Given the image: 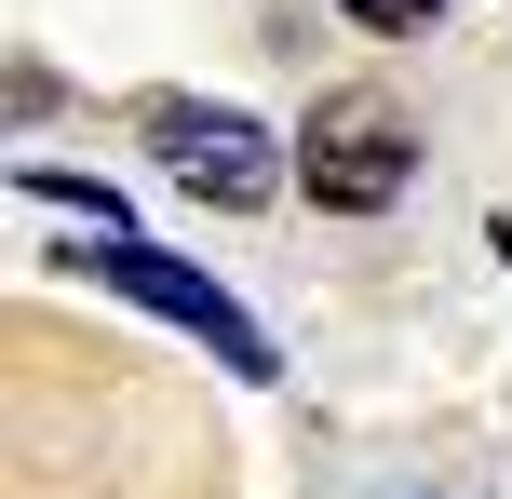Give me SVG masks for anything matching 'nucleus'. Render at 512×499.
Here are the masks:
<instances>
[{
  "label": "nucleus",
  "instance_id": "20e7f679",
  "mask_svg": "<svg viewBox=\"0 0 512 499\" xmlns=\"http://www.w3.org/2000/svg\"><path fill=\"white\" fill-rule=\"evenodd\" d=\"M445 0H351V27H378V41H405V27H432Z\"/></svg>",
  "mask_w": 512,
  "mask_h": 499
},
{
  "label": "nucleus",
  "instance_id": "f257e3e1",
  "mask_svg": "<svg viewBox=\"0 0 512 499\" xmlns=\"http://www.w3.org/2000/svg\"><path fill=\"white\" fill-rule=\"evenodd\" d=\"M405 176H418V135H405L391 95H324V108L297 122V189H310L324 216H391Z\"/></svg>",
  "mask_w": 512,
  "mask_h": 499
},
{
  "label": "nucleus",
  "instance_id": "f03ea898",
  "mask_svg": "<svg viewBox=\"0 0 512 499\" xmlns=\"http://www.w3.org/2000/svg\"><path fill=\"white\" fill-rule=\"evenodd\" d=\"M149 135H162V162H176V189H203V203H230V216H256L283 189V135L243 122V108H216V95H162Z\"/></svg>",
  "mask_w": 512,
  "mask_h": 499
},
{
  "label": "nucleus",
  "instance_id": "7ed1b4c3",
  "mask_svg": "<svg viewBox=\"0 0 512 499\" xmlns=\"http://www.w3.org/2000/svg\"><path fill=\"white\" fill-rule=\"evenodd\" d=\"M81 270H95V284H122L135 311L189 324V338H203V351H216L230 378H270V324H243V311H230V297H216V284H203L189 257H162V243H135V230H122V243H95Z\"/></svg>",
  "mask_w": 512,
  "mask_h": 499
}]
</instances>
